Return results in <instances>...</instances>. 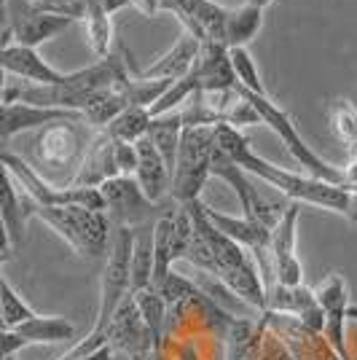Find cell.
<instances>
[{
  "label": "cell",
  "instance_id": "1",
  "mask_svg": "<svg viewBox=\"0 0 357 360\" xmlns=\"http://www.w3.org/2000/svg\"><path fill=\"white\" fill-rule=\"evenodd\" d=\"M212 143H215L218 153H223L226 159H231L237 167H242L247 175H253V178L264 180L271 188H277L290 202L314 205V207H323V210L344 215V218L349 215V207H352V191L349 188L333 186V183L304 175V172H290V169H285L280 165H271L268 159L255 153L250 140L234 127L215 124L212 127Z\"/></svg>",
  "mask_w": 357,
  "mask_h": 360
},
{
  "label": "cell",
  "instance_id": "2",
  "mask_svg": "<svg viewBox=\"0 0 357 360\" xmlns=\"http://www.w3.org/2000/svg\"><path fill=\"white\" fill-rule=\"evenodd\" d=\"M132 75L126 73V65L121 57L110 54L108 60H97L89 68H81L73 73H65L60 84H27V81H11L6 84L0 103H27L38 108H57L81 113L97 103L105 91L119 89Z\"/></svg>",
  "mask_w": 357,
  "mask_h": 360
},
{
  "label": "cell",
  "instance_id": "3",
  "mask_svg": "<svg viewBox=\"0 0 357 360\" xmlns=\"http://www.w3.org/2000/svg\"><path fill=\"white\" fill-rule=\"evenodd\" d=\"M94 132L97 129H91L84 116L46 124L44 129H38V137H35V165H32L35 172L54 186H60L57 178L62 172H67V180L73 183Z\"/></svg>",
  "mask_w": 357,
  "mask_h": 360
},
{
  "label": "cell",
  "instance_id": "4",
  "mask_svg": "<svg viewBox=\"0 0 357 360\" xmlns=\"http://www.w3.org/2000/svg\"><path fill=\"white\" fill-rule=\"evenodd\" d=\"M25 210H27V218L35 215L51 231H57V237L67 242L75 255H81V258L108 255V248L113 240V224L105 212L86 210V207H78V205L41 207V205H30L27 199H25Z\"/></svg>",
  "mask_w": 357,
  "mask_h": 360
},
{
  "label": "cell",
  "instance_id": "5",
  "mask_svg": "<svg viewBox=\"0 0 357 360\" xmlns=\"http://www.w3.org/2000/svg\"><path fill=\"white\" fill-rule=\"evenodd\" d=\"M239 89V86H237ZM239 94L250 103V105L258 110V119H261V124L264 127H268L274 135L280 137L285 143V148L293 153V159H296L298 165L306 169V175H312V178H320L325 180V183H333V186H342V188H346V175H344V167H336L330 165V162H325L317 150L301 137V132H298V127L293 124V119L285 113L283 108L277 105L268 94H250V91L239 89Z\"/></svg>",
  "mask_w": 357,
  "mask_h": 360
},
{
  "label": "cell",
  "instance_id": "6",
  "mask_svg": "<svg viewBox=\"0 0 357 360\" xmlns=\"http://www.w3.org/2000/svg\"><path fill=\"white\" fill-rule=\"evenodd\" d=\"M212 159H215V143H212V127L207 124H191L183 127L178 146V159L169 180V194L178 205L196 202L202 188L212 178Z\"/></svg>",
  "mask_w": 357,
  "mask_h": 360
},
{
  "label": "cell",
  "instance_id": "7",
  "mask_svg": "<svg viewBox=\"0 0 357 360\" xmlns=\"http://www.w3.org/2000/svg\"><path fill=\"white\" fill-rule=\"evenodd\" d=\"M132 248H134V229L126 226H116L113 240L108 248V258H105V269L100 277V309H97V320L89 328L91 336H105L108 323L119 312L124 299L132 296Z\"/></svg>",
  "mask_w": 357,
  "mask_h": 360
},
{
  "label": "cell",
  "instance_id": "8",
  "mask_svg": "<svg viewBox=\"0 0 357 360\" xmlns=\"http://www.w3.org/2000/svg\"><path fill=\"white\" fill-rule=\"evenodd\" d=\"M75 19L70 16L51 14L41 8L32 0H8V27H11V44L27 46V49H38L46 41L57 38L65 32Z\"/></svg>",
  "mask_w": 357,
  "mask_h": 360
},
{
  "label": "cell",
  "instance_id": "9",
  "mask_svg": "<svg viewBox=\"0 0 357 360\" xmlns=\"http://www.w3.org/2000/svg\"><path fill=\"white\" fill-rule=\"evenodd\" d=\"M301 218V205L290 202L280 221L271 226L268 250H271V271H274V285H304V269L296 255V231Z\"/></svg>",
  "mask_w": 357,
  "mask_h": 360
},
{
  "label": "cell",
  "instance_id": "10",
  "mask_svg": "<svg viewBox=\"0 0 357 360\" xmlns=\"http://www.w3.org/2000/svg\"><path fill=\"white\" fill-rule=\"evenodd\" d=\"M215 178L226 180L231 188H234V194L239 199V207H242V218H247V221H255V224L271 226L280 221V215L285 212L287 205H271L268 199H264V194H258L253 188V183H250V175L237 167L231 159H226L223 153H218L215 150V159H212V169H209Z\"/></svg>",
  "mask_w": 357,
  "mask_h": 360
},
{
  "label": "cell",
  "instance_id": "11",
  "mask_svg": "<svg viewBox=\"0 0 357 360\" xmlns=\"http://www.w3.org/2000/svg\"><path fill=\"white\" fill-rule=\"evenodd\" d=\"M100 194L105 202V215L110 218L113 226L134 229L159 210V205H153L148 196L140 191L132 175H116V178L105 180L100 186Z\"/></svg>",
  "mask_w": 357,
  "mask_h": 360
},
{
  "label": "cell",
  "instance_id": "12",
  "mask_svg": "<svg viewBox=\"0 0 357 360\" xmlns=\"http://www.w3.org/2000/svg\"><path fill=\"white\" fill-rule=\"evenodd\" d=\"M261 320L280 336L285 349L293 360H342L339 352L327 345V339L317 330L306 328L298 317L283 315V312H261Z\"/></svg>",
  "mask_w": 357,
  "mask_h": 360
},
{
  "label": "cell",
  "instance_id": "13",
  "mask_svg": "<svg viewBox=\"0 0 357 360\" xmlns=\"http://www.w3.org/2000/svg\"><path fill=\"white\" fill-rule=\"evenodd\" d=\"M314 299H317V307L323 309V317H325L323 336L327 339V345L339 352V358L349 360L346 342H344L346 339L344 323H346V315H349V285H346L344 274L330 271L325 280H320L317 288H314Z\"/></svg>",
  "mask_w": 357,
  "mask_h": 360
},
{
  "label": "cell",
  "instance_id": "14",
  "mask_svg": "<svg viewBox=\"0 0 357 360\" xmlns=\"http://www.w3.org/2000/svg\"><path fill=\"white\" fill-rule=\"evenodd\" d=\"M108 336V347L116 352V358L124 355L126 360H145L156 349L150 342V333L143 323V317L134 307V299H124L119 307V312L113 315V320L105 328Z\"/></svg>",
  "mask_w": 357,
  "mask_h": 360
},
{
  "label": "cell",
  "instance_id": "15",
  "mask_svg": "<svg viewBox=\"0 0 357 360\" xmlns=\"http://www.w3.org/2000/svg\"><path fill=\"white\" fill-rule=\"evenodd\" d=\"M162 11H169L180 27L202 44H223L226 6L215 0H162Z\"/></svg>",
  "mask_w": 357,
  "mask_h": 360
},
{
  "label": "cell",
  "instance_id": "16",
  "mask_svg": "<svg viewBox=\"0 0 357 360\" xmlns=\"http://www.w3.org/2000/svg\"><path fill=\"white\" fill-rule=\"evenodd\" d=\"M81 113L57 110V108H38L27 103H0V148H6L16 135L32 129H44L46 124L60 119H73Z\"/></svg>",
  "mask_w": 357,
  "mask_h": 360
},
{
  "label": "cell",
  "instance_id": "17",
  "mask_svg": "<svg viewBox=\"0 0 357 360\" xmlns=\"http://www.w3.org/2000/svg\"><path fill=\"white\" fill-rule=\"evenodd\" d=\"M0 68L8 75L27 84H60L65 73L51 68L48 62L38 54V49H27L19 44L0 46Z\"/></svg>",
  "mask_w": 357,
  "mask_h": 360
},
{
  "label": "cell",
  "instance_id": "18",
  "mask_svg": "<svg viewBox=\"0 0 357 360\" xmlns=\"http://www.w3.org/2000/svg\"><path fill=\"white\" fill-rule=\"evenodd\" d=\"M116 175H119V169H116V156H113V137L105 129H97L70 186L100 188L105 180L116 178Z\"/></svg>",
  "mask_w": 357,
  "mask_h": 360
},
{
  "label": "cell",
  "instance_id": "19",
  "mask_svg": "<svg viewBox=\"0 0 357 360\" xmlns=\"http://www.w3.org/2000/svg\"><path fill=\"white\" fill-rule=\"evenodd\" d=\"M194 78L199 91L237 89V75L228 60V49L223 44H202V51L194 62Z\"/></svg>",
  "mask_w": 357,
  "mask_h": 360
},
{
  "label": "cell",
  "instance_id": "20",
  "mask_svg": "<svg viewBox=\"0 0 357 360\" xmlns=\"http://www.w3.org/2000/svg\"><path fill=\"white\" fill-rule=\"evenodd\" d=\"M137 150V169H134V180L140 186V191L148 196L153 205H162L164 196L169 194V169L164 167V159L159 156V150L153 148V143L148 140V135L140 137L134 143Z\"/></svg>",
  "mask_w": 357,
  "mask_h": 360
},
{
  "label": "cell",
  "instance_id": "21",
  "mask_svg": "<svg viewBox=\"0 0 357 360\" xmlns=\"http://www.w3.org/2000/svg\"><path fill=\"white\" fill-rule=\"evenodd\" d=\"M202 51V41L194 38L191 32H180V38L172 44V49L148 65L145 70H140V78H164V81H178L194 70V62Z\"/></svg>",
  "mask_w": 357,
  "mask_h": 360
},
{
  "label": "cell",
  "instance_id": "22",
  "mask_svg": "<svg viewBox=\"0 0 357 360\" xmlns=\"http://www.w3.org/2000/svg\"><path fill=\"white\" fill-rule=\"evenodd\" d=\"M264 27V8L242 3L237 8H226L223 46L226 49H247Z\"/></svg>",
  "mask_w": 357,
  "mask_h": 360
},
{
  "label": "cell",
  "instance_id": "23",
  "mask_svg": "<svg viewBox=\"0 0 357 360\" xmlns=\"http://www.w3.org/2000/svg\"><path fill=\"white\" fill-rule=\"evenodd\" d=\"M0 218L8 229V237L11 245H19L25 237V224H27V210H25V199L22 191L14 183L11 172L0 165Z\"/></svg>",
  "mask_w": 357,
  "mask_h": 360
},
{
  "label": "cell",
  "instance_id": "24",
  "mask_svg": "<svg viewBox=\"0 0 357 360\" xmlns=\"http://www.w3.org/2000/svg\"><path fill=\"white\" fill-rule=\"evenodd\" d=\"M148 140L153 143V148L159 150V156L164 159V167L175 169V159H178V146L180 135H183V113L172 110V113H162V116H150L148 124Z\"/></svg>",
  "mask_w": 357,
  "mask_h": 360
},
{
  "label": "cell",
  "instance_id": "25",
  "mask_svg": "<svg viewBox=\"0 0 357 360\" xmlns=\"http://www.w3.org/2000/svg\"><path fill=\"white\" fill-rule=\"evenodd\" d=\"M11 330H16L27 345H60V342L75 339V326L60 315H32L27 323Z\"/></svg>",
  "mask_w": 357,
  "mask_h": 360
},
{
  "label": "cell",
  "instance_id": "26",
  "mask_svg": "<svg viewBox=\"0 0 357 360\" xmlns=\"http://www.w3.org/2000/svg\"><path fill=\"white\" fill-rule=\"evenodd\" d=\"M132 299L140 317H143V323H145V328H148L153 347L164 349V333H167V317H169V312H167V304H164L162 293L153 290V288H145V290L132 293Z\"/></svg>",
  "mask_w": 357,
  "mask_h": 360
},
{
  "label": "cell",
  "instance_id": "27",
  "mask_svg": "<svg viewBox=\"0 0 357 360\" xmlns=\"http://www.w3.org/2000/svg\"><path fill=\"white\" fill-rule=\"evenodd\" d=\"M330 129L342 140V146L349 150V156L357 159V105L352 100H333L330 105Z\"/></svg>",
  "mask_w": 357,
  "mask_h": 360
},
{
  "label": "cell",
  "instance_id": "28",
  "mask_svg": "<svg viewBox=\"0 0 357 360\" xmlns=\"http://www.w3.org/2000/svg\"><path fill=\"white\" fill-rule=\"evenodd\" d=\"M150 124V113L148 108H126L121 110L116 119L105 127V132L113 137V140H121V143H137L140 137H145Z\"/></svg>",
  "mask_w": 357,
  "mask_h": 360
},
{
  "label": "cell",
  "instance_id": "29",
  "mask_svg": "<svg viewBox=\"0 0 357 360\" xmlns=\"http://www.w3.org/2000/svg\"><path fill=\"white\" fill-rule=\"evenodd\" d=\"M228 60H231V68H234V75H237V86L250 94H266L264 89V81H261V73L255 68V60L250 57L247 49H228Z\"/></svg>",
  "mask_w": 357,
  "mask_h": 360
},
{
  "label": "cell",
  "instance_id": "30",
  "mask_svg": "<svg viewBox=\"0 0 357 360\" xmlns=\"http://www.w3.org/2000/svg\"><path fill=\"white\" fill-rule=\"evenodd\" d=\"M0 312H3V326L11 330L22 323H27L35 312L30 309V304L22 299L19 293L14 290V285L3 277L0 280Z\"/></svg>",
  "mask_w": 357,
  "mask_h": 360
},
{
  "label": "cell",
  "instance_id": "31",
  "mask_svg": "<svg viewBox=\"0 0 357 360\" xmlns=\"http://www.w3.org/2000/svg\"><path fill=\"white\" fill-rule=\"evenodd\" d=\"M199 89V84H196L194 73H188L186 78H178V81H172L169 84V89L164 91L162 97L148 108L150 116H162V113H172V110H180V108L186 105V100Z\"/></svg>",
  "mask_w": 357,
  "mask_h": 360
},
{
  "label": "cell",
  "instance_id": "32",
  "mask_svg": "<svg viewBox=\"0 0 357 360\" xmlns=\"http://www.w3.org/2000/svg\"><path fill=\"white\" fill-rule=\"evenodd\" d=\"M150 274H153V250H150V237L143 240L134 231L132 248V293L150 288Z\"/></svg>",
  "mask_w": 357,
  "mask_h": 360
},
{
  "label": "cell",
  "instance_id": "33",
  "mask_svg": "<svg viewBox=\"0 0 357 360\" xmlns=\"http://www.w3.org/2000/svg\"><path fill=\"white\" fill-rule=\"evenodd\" d=\"M223 124H228V127H234V129H245V127H253V124H261V119H258V110H255L242 94H239V100L234 103V105L228 108V113H226Z\"/></svg>",
  "mask_w": 357,
  "mask_h": 360
},
{
  "label": "cell",
  "instance_id": "34",
  "mask_svg": "<svg viewBox=\"0 0 357 360\" xmlns=\"http://www.w3.org/2000/svg\"><path fill=\"white\" fill-rule=\"evenodd\" d=\"M113 156H116V169L119 175H132L137 169V150H134V143H121V140H113Z\"/></svg>",
  "mask_w": 357,
  "mask_h": 360
},
{
  "label": "cell",
  "instance_id": "35",
  "mask_svg": "<svg viewBox=\"0 0 357 360\" xmlns=\"http://www.w3.org/2000/svg\"><path fill=\"white\" fill-rule=\"evenodd\" d=\"M25 347H30L16 330H8V328H0V360L6 358H14L19 349H25Z\"/></svg>",
  "mask_w": 357,
  "mask_h": 360
},
{
  "label": "cell",
  "instance_id": "36",
  "mask_svg": "<svg viewBox=\"0 0 357 360\" xmlns=\"http://www.w3.org/2000/svg\"><path fill=\"white\" fill-rule=\"evenodd\" d=\"M11 248L14 245H11V237H8V229H6L3 218H0V264L11 258Z\"/></svg>",
  "mask_w": 357,
  "mask_h": 360
},
{
  "label": "cell",
  "instance_id": "37",
  "mask_svg": "<svg viewBox=\"0 0 357 360\" xmlns=\"http://www.w3.org/2000/svg\"><path fill=\"white\" fill-rule=\"evenodd\" d=\"M137 11H143L145 16H156L162 11V0H129Z\"/></svg>",
  "mask_w": 357,
  "mask_h": 360
},
{
  "label": "cell",
  "instance_id": "38",
  "mask_svg": "<svg viewBox=\"0 0 357 360\" xmlns=\"http://www.w3.org/2000/svg\"><path fill=\"white\" fill-rule=\"evenodd\" d=\"M75 360H116V352H113L110 347L105 345V347H100V349L89 352V355H84V358H75Z\"/></svg>",
  "mask_w": 357,
  "mask_h": 360
},
{
  "label": "cell",
  "instance_id": "39",
  "mask_svg": "<svg viewBox=\"0 0 357 360\" xmlns=\"http://www.w3.org/2000/svg\"><path fill=\"white\" fill-rule=\"evenodd\" d=\"M245 3H250V6H255V8H264V11H266L274 0H245Z\"/></svg>",
  "mask_w": 357,
  "mask_h": 360
},
{
  "label": "cell",
  "instance_id": "40",
  "mask_svg": "<svg viewBox=\"0 0 357 360\" xmlns=\"http://www.w3.org/2000/svg\"><path fill=\"white\" fill-rule=\"evenodd\" d=\"M6 84H8V73L0 68V100H3V91H6Z\"/></svg>",
  "mask_w": 357,
  "mask_h": 360
},
{
  "label": "cell",
  "instance_id": "41",
  "mask_svg": "<svg viewBox=\"0 0 357 360\" xmlns=\"http://www.w3.org/2000/svg\"><path fill=\"white\" fill-rule=\"evenodd\" d=\"M0 280H3V274H0ZM0 328H6V326H3V312H0Z\"/></svg>",
  "mask_w": 357,
  "mask_h": 360
},
{
  "label": "cell",
  "instance_id": "42",
  "mask_svg": "<svg viewBox=\"0 0 357 360\" xmlns=\"http://www.w3.org/2000/svg\"><path fill=\"white\" fill-rule=\"evenodd\" d=\"M32 3H44V0H32Z\"/></svg>",
  "mask_w": 357,
  "mask_h": 360
},
{
  "label": "cell",
  "instance_id": "43",
  "mask_svg": "<svg viewBox=\"0 0 357 360\" xmlns=\"http://www.w3.org/2000/svg\"><path fill=\"white\" fill-rule=\"evenodd\" d=\"M6 360H16V358H6Z\"/></svg>",
  "mask_w": 357,
  "mask_h": 360
}]
</instances>
